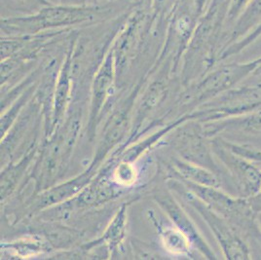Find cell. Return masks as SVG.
<instances>
[{"label":"cell","instance_id":"cell-2","mask_svg":"<svg viewBox=\"0 0 261 260\" xmlns=\"http://www.w3.org/2000/svg\"><path fill=\"white\" fill-rule=\"evenodd\" d=\"M175 237V234H174V236H173V234H170V236L168 237V240H166V244L167 245H169V246H171V249L173 250V249H177V248H179L180 249H184V244H181V243H174V240L173 238ZM182 242L181 241V237L180 236H178V235H176V238L174 240V242Z\"/></svg>","mask_w":261,"mask_h":260},{"label":"cell","instance_id":"cell-1","mask_svg":"<svg viewBox=\"0 0 261 260\" xmlns=\"http://www.w3.org/2000/svg\"><path fill=\"white\" fill-rule=\"evenodd\" d=\"M100 15L101 9L98 7L50 4L30 16L2 19L1 27L5 32L36 33L48 29L95 22Z\"/></svg>","mask_w":261,"mask_h":260},{"label":"cell","instance_id":"cell-3","mask_svg":"<svg viewBox=\"0 0 261 260\" xmlns=\"http://www.w3.org/2000/svg\"><path fill=\"white\" fill-rule=\"evenodd\" d=\"M21 2L31 4L33 6H40V7H45L47 5H50V3L47 0H20Z\"/></svg>","mask_w":261,"mask_h":260}]
</instances>
